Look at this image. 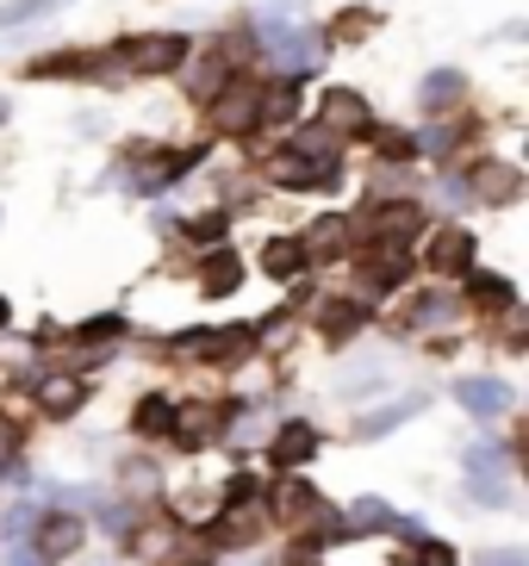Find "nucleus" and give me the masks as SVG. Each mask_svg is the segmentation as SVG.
<instances>
[{"label": "nucleus", "mask_w": 529, "mask_h": 566, "mask_svg": "<svg viewBox=\"0 0 529 566\" xmlns=\"http://www.w3.org/2000/svg\"><path fill=\"white\" fill-rule=\"evenodd\" d=\"M225 224H231V218H225V212H206V218H194V237H218V231H225Z\"/></svg>", "instance_id": "obj_28"}, {"label": "nucleus", "mask_w": 529, "mask_h": 566, "mask_svg": "<svg viewBox=\"0 0 529 566\" xmlns=\"http://www.w3.org/2000/svg\"><path fill=\"white\" fill-rule=\"evenodd\" d=\"M467 293H474V305H486V312H511L517 305V286L498 281V274H467Z\"/></svg>", "instance_id": "obj_18"}, {"label": "nucleus", "mask_w": 529, "mask_h": 566, "mask_svg": "<svg viewBox=\"0 0 529 566\" xmlns=\"http://www.w3.org/2000/svg\"><path fill=\"white\" fill-rule=\"evenodd\" d=\"M417 224H424V212H417V206H405V200H386L381 212L367 218V231H381V237H412Z\"/></svg>", "instance_id": "obj_17"}, {"label": "nucleus", "mask_w": 529, "mask_h": 566, "mask_svg": "<svg viewBox=\"0 0 529 566\" xmlns=\"http://www.w3.org/2000/svg\"><path fill=\"white\" fill-rule=\"evenodd\" d=\"M218 132H249V125H256V118H262V87H249V82H231L225 87V94H218Z\"/></svg>", "instance_id": "obj_3"}, {"label": "nucleus", "mask_w": 529, "mask_h": 566, "mask_svg": "<svg viewBox=\"0 0 529 566\" xmlns=\"http://www.w3.org/2000/svg\"><path fill=\"white\" fill-rule=\"evenodd\" d=\"M412 566H455V554L443 542H424V548H412Z\"/></svg>", "instance_id": "obj_26"}, {"label": "nucleus", "mask_w": 529, "mask_h": 566, "mask_svg": "<svg viewBox=\"0 0 529 566\" xmlns=\"http://www.w3.org/2000/svg\"><path fill=\"white\" fill-rule=\"evenodd\" d=\"M517 168H505V163H480L474 168V193H480V200H492V206H511L517 200Z\"/></svg>", "instance_id": "obj_12"}, {"label": "nucleus", "mask_w": 529, "mask_h": 566, "mask_svg": "<svg viewBox=\"0 0 529 566\" xmlns=\"http://www.w3.org/2000/svg\"><path fill=\"white\" fill-rule=\"evenodd\" d=\"M118 331H125V324H118V317H100V324H87V343H106V336H118Z\"/></svg>", "instance_id": "obj_27"}, {"label": "nucleus", "mask_w": 529, "mask_h": 566, "mask_svg": "<svg viewBox=\"0 0 529 566\" xmlns=\"http://www.w3.org/2000/svg\"><path fill=\"white\" fill-rule=\"evenodd\" d=\"M0 125H7V101H0Z\"/></svg>", "instance_id": "obj_31"}, {"label": "nucleus", "mask_w": 529, "mask_h": 566, "mask_svg": "<svg viewBox=\"0 0 529 566\" xmlns=\"http://www.w3.org/2000/svg\"><path fill=\"white\" fill-rule=\"evenodd\" d=\"M82 516H69V511H56V516H44L38 523V542L32 548L44 554V560H69V554H82Z\"/></svg>", "instance_id": "obj_4"}, {"label": "nucleus", "mask_w": 529, "mask_h": 566, "mask_svg": "<svg viewBox=\"0 0 529 566\" xmlns=\"http://www.w3.org/2000/svg\"><path fill=\"white\" fill-rule=\"evenodd\" d=\"M218 423H225V411L218 405H206V399H194V405H175V442L181 449H194V442H206V436H218Z\"/></svg>", "instance_id": "obj_7"}, {"label": "nucleus", "mask_w": 529, "mask_h": 566, "mask_svg": "<svg viewBox=\"0 0 529 566\" xmlns=\"http://www.w3.org/2000/svg\"><path fill=\"white\" fill-rule=\"evenodd\" d=\"M443 101H461V75H436V82H424V106L443 113Z\"/></svg>", "instance_id": "obj_25"}, {"label": "nucleus", "mask_w": 529, "mask_h": 566, "mask_svg": "<svg viewBox=\"0 0 529 566\" xmlns=\"http://www.w3.org/2000/svg\"><path fill=\"white\" fill-rule=\"evenodd\" d=\"M0 324H7V300H0Z\"/></svg>", "instance_id": "obj_32"}, {"label": "nucleus", "mask_w": 529, "mask_h": 566, "mask_svg": "<svg viewBox=\"0 0 529 566\" xmlns=\"http://www.w3.org/2000/svg\"><path fill=\"white\" fill-rule=\"evenodd\" d=\"M293 113H299V101H293V87H287V82L262 94V118H268V125H287Z\"/></svg>", "instance_id": "obj_24"}, {"label": "nucleus", "mask_w": 529, "mask_h": 566, "mask_svg": "<svg viewBox=\"0 0 529 566\" xmlns=\"http://www.w3.org/2000/svg\"><path fill=\"white\" fill-rule=\"evenodd\" d=\"M431 274H467V262H474V237L461 231V224H448V231L431 237Z\"/></svg>", "instance_id": "obj_6"}, {"label": "nucleus", "mask_w": 529, "mask_h": 566, "mask_svg": "<svg viewBox=\"0 0 529 566\" xmlns=\"http://www.w3.org/2000/svg\"><path fill=\"white\" fill-rule=\"evenodd\" d=\"M249 349H256L249 331H187V336H175V355H187V361H243Z\"/></svg>", "instance_id": "obj_2"}, {"label": "nucleus", "mask_w": 529, "mask_h": 566, "mask_svg": "<svg viewBox=\"0 0 529 566\" xmlns=\"http://www.w3.org/2000/svg\"><path fill=\"white\" fill-rule=\"evenodd\" d=\"M343 243H349V218H318L299 250H305V262H331V255H343Z\"/></svg>", "instance_id": "obj_13"}, {"label": "nucleus", "mask_w": 529, "mask_h": 566, "mask_svg": "<svg viewBox=\"0 0 529 566\" xmlns=\"http://www.w3.org/2000/svg\"><path fill=\"white\" fill-rule=\"evenodd\" d=\"M268 51H274V63H281L287 75H305V69L324 56V38H318V32H293V25H287V32L268 38Z\"/></svg>", "instance_id": "obj_5"}, {"label": "nucleus", "mask_w": 529, "mask_h": 566, "mask_svg": "<svg viewBox=\"0 0 529 566\" xmlns=\"http://www.w3.org/2000/svg\"><path fill=\"white\" fill-rule=\"evenodd\" d=\"M237 286H243V262H237L231 250H212L206 268H199V293H206V300H225V293H237Z\"/></svg>", "instance_id": "obj_8"}, {"label": "nucleus", "mask_w": 529, "mask_h": 566, "mask_svg": "<svg viewBox=\"0 0 529 566\" xmlns=\"http://www.w3.org/2000/svg\"><path fill=\"white\" fill-rule=\"evenodd\" d=\"M374 25H381V13H374V7H349V13L331 25V38H349V44H355V38H367Z\"/></svg>", "instance_id": "obj_22"}, {"label": "nucleus", "mask_w": 529, "mask_h": 566, "mask_svg": "<svg viewBox=\"0 0 529 566\" xmlns=\"http://www.w3.org/2000/svg\"><path fill=\"white\" fill-rule=\"evenodd\" d=\"M25 75H32V82H63V75H100V63L87 51H50V56H38V63H25Z\"/></svg>", "instance_id": "obj_10"}, {"label": "nucleus", "mask_w": 529, "mask_h": 566, "mask_svg": "<svg viewBox=\"0 0 529 566\" xmlns=\"http://www.w3.org/2000/svg\"><path fill=\"white\" fill-rule=\"evenodd\" d=\"M187 51H194V44H187L181 32H144V38L125 44V63H132L137 75H168V69L187 63Z\"/></svg>", "instance_id": "obj_1"}, {"label": "nucleus", "mask_w": 529, "mask_h": 566, "mask_svg": "<svg viewBox=\"0 0 529 566\" xmlns=\"http://www.w3.org/2000/svg\"><path fill=\"white\" fill-rule=\"evenodd\" d=\"M367 137H374V150H381L386 163H412V156H417V144L405 132H381V125H367Z\"/></svg>", "instance_id": "obj_23"}, {"label": "nucleus", "mask_w": 529, "mask_h": 566, "mask_svg": "<svg viewBox=\"0 0 529 566\" xmlns=\"http://www.w3.org/2000/svg\"><path fill=\"white\" fill-rule=\"evenodd\" d=\"M318 106H324V125H336V132H367V125H374L355 87H331V94H324Z\"/></svg>", "instance_id": "obj_9"}, {"label": "nucleus", "mask_w": 529, "mask_h": 566, "mask_svg": "<svg viewBox=\"0 0 529 566\" xmlns=\"http://www.w3.org/2000/svg\"><path fill=\"white\" fill-rule=\"evenodd\" d=\"M262 535V511H249V504H231V511L212 523V542L225 548V542H256Z\"/></svg>", "instance_id": "obj_14"}, {"label": "nucleus", "mask_w": 529, "mask_h": 566, "mask_svg": "<svg viewBox=\"0 0 529 566\" xmlns=\"http://www.w3.org/2000/svg\"><path fill=\"white\" fill-rule=\"evenodd\" d=\"M268 454H274V467H305L318 454V430H312V423H287Z\"/></svg>", "instance_id": "obj_11"}, {"label": "nucleus", "mask_w": 529, "mask_h": 566, "mask_svg": "<svg viewBox=\"0 0 529 566\" xmlns=\"http://www.w3.org/2000/svg\"><path fill=\"white\" fill-rule=\"evenodd\" d=\"M367 255H374V262H362V274H367V286H381V293H393V286L412 274V255H405V250H386V255L367 250Z\"/></svg>", "instance_id": "obj_16"}, {"label": "nucleus", "mask_w": 529, "mask_h": 566, "mask_svg": "<svg viewBox=\"0 0 529 566\" xmlns=\"http://www.w3.org/2000/svg\"><path fill=\"white\" fill-rule=\"evenodd\" d=\"M38 405H44L50 417H69L75 405H82V380H44L38 386Z\"/></svg>", "instance_id": "obj_20"}, {"label": "nucleus", "mask_w": 529, "mask_h": 566, "mask_svg": "<svg viewBox=\"0 0 529 566\" xmlns=\"http://www.w3.org/2000/svg\"><path fill=\"white\" fill-rule=\"evenodd\" d=\"M13 449H19V423H7V417H0V461H7Z\"/></svg>", "instance_id": "obj_29"}, {"label": "nucleus", "mask_w": 529, "mask_h": 566, "mask_svg": "<svg viewBox=\"0 0 529 566\" xmlns=\"http://www.w3.org/2000/svg\"><path fill=\"white\" fill-rule=\"evenodd\" d=\"M132 430L137 436H168V430H175V405H168V399H144V405H137V417H132Z\"/></svg>", "instance_id": "obj_21"}, {"label": "nucleus", "mask_w": 529, "mask_h": 566, "mask_svg": "<svg viewBox=\"0 0 529 566\" xmlns=\"http://www.w3.org/2000/svg\"><path fill=\"white\" fill-rule=\"evenodd\" d=\"M393 566H412V554H393Z\"/></svg>", "instance_id": "obj_30"}, {"label": "nucleus", "mask_w": 529, "mask_h": 566, "mask_svg": "<svg viewBox=\"0 0 529 566\" xmlns=\"http://www.w3.org/2000/svg\"><path fill=\"white\" fill-rule=\"evenodd\" d=\"M362 324H367V305H355V300H331V305H324V317H318V331L331 336V343L355 336Z\"/></svg>", "instance_id": "obj_15"}, {"label": "nucleus", "mask_w": 529, "mask_h": 566, "mask_svg": "<svg viewBox=\"0 0 529 566\" xmlns=\"http://www.w3.org/2000/svg\"><path fill=\"white\" fill-rule=\"evenodd\" d=\"M262 268L274 274V281H293L299 268H305V250H299V237H274L262 250Z\"/></svg>", "instance_id": "obj_19"}]
</instances>
